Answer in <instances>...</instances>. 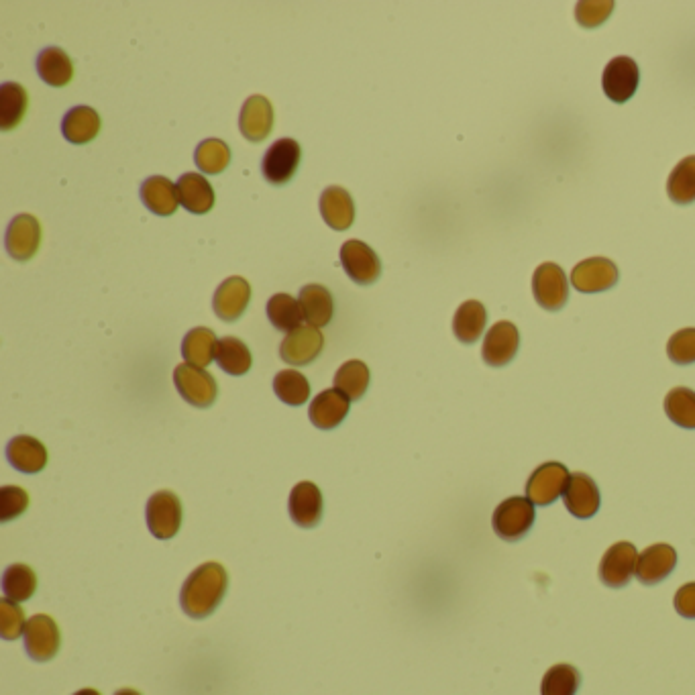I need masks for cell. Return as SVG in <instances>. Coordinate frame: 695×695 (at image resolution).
Returning <instances> with one entry per match:
<instances>
[{
	"instance_id": "cell-1",
	"label": "cell",
	"mask_w": 695,
	"mask_h": 695,
	"mask_svg": "<svg viewBox=\"0 0 695 695\" xmlns=\"http://www.w3.org/2000/svg\"><path fill=\"white\" fill-rule=\"evenodd\" d=\"M227 587V569L221 563H204L184 581L180 604L190 618H206L221 606Z\"/></svg>"
},
{
	"instance_id": "cell-2",
	"label": "cell",
	"mask_w": 695,
	"mask_h": 695,
	"mask_svg": "<svg viewBox=\"0 0 695 695\" xmlns=\"http://www.w3.org/2000/svg\"><path fill=\"white\" fill-rule=\"evenodd\" d=\"M534 518H537L534 504L528 498L514 496V498L504 500L494 510L492 526H494L500 539H504L508 543H518L520 539L526 537L528 530L532 528Z\"/></svg>"
},
{
	"instance_id": "cell-3",
	"label": "cell",
	"mask_w": 695,
	"mask_h": 695,
	"mask_svg": "<svg viewBox=\"0 0 695 695\" xmlns=\"http://www.w3.org/2000/svg\"><path fill=\"white\" fill-rule=\"evenodd\" d=\"M571 473L563 463L549 461L532 471L526 484V498L537 506H549L563 496Z\"/></svg>"
},
{
	"instance_id": "cell-4",
	"label": "cell",
	"mask_w": 695,
	"mask_h": 695,
	"mask_svg": "<svg viewBox=\"0 0 695 695\" xmlns=\"http://www.w3.org/2000/svg\"><path fill=\"white\" fill-rule=\"evenodd\" d=\"M147 526L155 539L168 541L176 537L182 526V502L176 494L162 490L147 502Z\"/></svg>"
},
{
	"instance_id": "cell-5",
	"label": "cell",
	"mask_w": 695,
	"mask_h": 695,
	"mask_svg": "<svg viewBox=\"0 0 695 695\" xmlns=\"http://www.w3.org/2000/svg\"><path fill=\"white\" fill-rule=\"evenodd\" d=\"M300 159H302V149L298 141L290 137L278 139L263 155V162H261L263 178L274 186L288 184L298 172Z\"/></svg>"
},
{
	"instance_id": "cell-6",
	"label": "cell",
	"mask_w": 695,
	"mask_h": 695,
	"mask_svg": "<svg viewBox=\"0 0 695 695\" xmlns=\"http://www.w3.org/2000/svg\"><path fill=\"white\" fill-rule=\"evenodd\" d=\"M174 384L180 396L196 408H208L217 400L219 394L215 378H212L206 369L190 363H180L176 367Z\"/></svg>"
},
{
	"instance_id": "cell-7",
	"label": "cell",
	"mask_w": 695,
	"mask_h": 695,
	"mask_svg": "<svg viewBox=\"0 0 695 695\" xmlns=\"http://www.w3.org/2000/svg\"><path fill=\"white\" fill-rule=\"evenodd\" d=\"M532 294L545 310L557 312L569 300L567 276L557 263H541L532 276Z\"/></svg>"
},
{
	"instance_id": "cell-8",
	"label": "cell",
	"mask_w": 695,
	"mask_h": 695,
	"mask_svg": "<svg viewBox=\"0 0 695 695\" xmlns=\"http://www.w3.org/2000/svg\"><path fill=\"white\" fill-rule=\"evenodd\" d=\"M62 636L56 620L47 614L33 616L25 626V649L33 661H51L58 655Z\"/></svg>"
},
{
	"instance_id": "cell-9",
	"label": "cell",
	"mask_w": 695,
	"mask_h": 695,
	"mask_svg": "<svg viewBox=\"0 0 695 695\" xmlns=\"http://www.w3.org/2000/svg\"><path fill=\"white\" fill-rule=\"evenodd\" d=\"M341 263L347 276L359 286L373 284L382 274V261L378 253L357 239H351L341 247Z\"/></svg>"
},
{
	"instance_id": "cell-10",
	"label": "cell",
	"mask_w": 695,
	"mask_h": 695,
	"mask_svg": "<svg viewBox=\"0 0 695 695\" xmlns=\"http://www.w3.org/2000/svg\"><path fill=\"white\" fill-rule=\"evenodd\" d=\"M636 563H638V551L632 543L620 541L612 545L606 555L600 561V581L612 590H620V587L628 585L630 579L636 575Z\"/></svg>"
},
{
	"instance_id": "cell-11",
	"label": "cell",
	"mask_w": 695,
	"mask_h": 695,
	"mask_svg": "<svg viewBox=\"0 0 695 695\" xmlns=\"http://www.w3.org/2000/svg\"><path fill=\"white\" fill-rule=\"evenodd\" d=\"M571 284L583 294L610 290L618 284V267L606 257H590L573 267Z\"/></svg>"
},
{
	"instance_id": "cell-12",
	"label": "cell",
	"mask_w": 695,
	"mask_h": 695,
	"mask_svg": "<svg viewBox=\"0 0 695 695\" xmlns=\"http://www.w3.org/2000/svg\"><path fill=\"white\" fill-rule=\"evenodd\" d=\"M640 82V70L636 62L628 56L614 58L602 76V88L612 102H626L634 96Z\"/></svg>"
},
{
	"instance_id": "cell-13",
	"label": "cell",
	"mask_w": 695,
	"mask_h": 695,
	"mask_svg": "<svg viewBox=\"0 0 695 695\" xmlns=\"http://www.w3.org/2000/svg\"><path fill=\"white\" fill-rule=\"evenodd\" d=\"M565 508L577 518H592L600 510V490L587 473H573L563 492Z\"/></svg>"
},
{
	"instance_id": "cell-14",
	"label": "cell",
	"mask_w": 695,
	"mask_h": 695,
	"mask_svg": "<svg viewBox=\"0 0 695 695\" xmlns=\"http://www.w3.org/2000/svg\"><path fill=\"white\" fill-rule=\"evenodd\" d=\"M520 347V335L518 329L508 323V320H500L496 323L486 339H484V347H481V357L492 367H504L508 365Z\"/></svg>"
},
{
	"instance_id": "cell-15",
	"label": "cell",
	"mask_w": 695,
	"mask_h": 695,
	"mask_svg": "<svg viewBox=\"0 0 695 695\" xmlns=\"http://www.w3.org/2000/svg\"><path fill=\"white\" fill-rule=\"evenodd\" d=\"M325 337L316 327H298L286 335L280 347V355L290 365H308L312 363L320 351H323Z\"/></svg>"
},
{
	"instance_id": "cell-16",
	"label": "cell",
	"mask_w": 695,
	"mask_h": 695,
	"mask_svg": "<svg viewBox=\"0 0 695 695\" xmlns=\"http://www.w3.org/2000/svg\"><path fill=\"white\" fill-rule=\"evenodd\" d=\"M677 565V551L671 545L657 543L638 555L636 577L645 585H657L667 579Z\"/></svg>"
},
{
	"instance_id": "cell-17",
	"label": "cell",
	"mask_w": 695,
	"mask_h": 695,
	"mask_svg": "<svg viewBox=\"0 0 695 695\" xmlns=\"http://www.w3.org/2000/svg\"><path fill=\"white\" fill-rule=\"evenodd\" d=\"M241 133L247 141L259 143L272 133L274 127V109L272 102L265 96H251L245 100L239 119Z\"/></svg>"
},
{
	"instance_id": "cell-18",
	"label": "cell",
	"mask_w": 695,
	"mask_h": 695,
	"mask_svg": "<svg viewBox=\"0 0 695 695\" xmlns=\"http://www.w3.org/2000/svg\"><path fill=\"white\" fill-rule=\"evenodd\" d=\"M349 404H351V400L339 390L320 392L310 402V410H308L310 422L316 426V429H323V431L337 429V426L349 414Z\"/></svg>"
},
{
	"instance_id": "cell-19",
	"label": "cell",
	"mask_w": 695,
	"mask_h": 695,
	"mask_svg": "<svg viewBox=\"0 0 695 695\" xmlns=\"http://www.w3.org/2000/svg\"><path fill=\"white\" fill-rule=\"evenodd\" d=\"M249 300H251L249 282L245 278L233 276L217 288L215 300H212V308H215L219 318L227 320V323H233V320H239L243 316Z\"/></svg>"
},
{
	"instance_id": "cell-20",
	"label": "cell",
	"mask_w": 695,
	"mask_h": 695,
	"mask_svg": "<svg viewBox=\"0 0 695 695\" xmlns=\"http://www.w3.org/2000/svg\"><path fill=\"white\" fill-rule=\"evenodd\" d=\"M41 245V225L31 215H19L7 229V251L17 261H29Z\"/></svg>"
},
{
	"instance_id": "cell-21",
	"label": "cell",
	"mask_w": 695,
	"mask_h": 695,
	"mask_svg": "<svg viewBox=\"0 0 695 695\" xmlns=\"http://www.w3.org/2000/svg\"><path fill=\"white\" fill-rule=\"evenodd\" d=\"M290 516L302 528H314L323 518V494L312 481H300L290 494Z\"/></svg>"
},
{
	"instance_id": "cell-22",
	"label": "cell",
	"mask_w": 695,
	"mask_h": 695,
	"mask_svg": "<svg viewBox=\"0 0 695 695\" xmlns=\"http://www.w3.org/2000/svg\"><path fill=\"white\" fill-rule=\"evenodd\" d=\"M143 204L159 217H170L178 210V186L164 176H151L141 186Z\"/></svg>"
},
{
	"instance_id": "cell-23",
	"label": "cell",
	"mask_w": 695,
	"mask_h": 695,
	"mask_svg": "<svg viewBox=\"0 0 695 695\" xmlns=\"http://www.w3.org/2000/svg\"><path fill=\"white\" fill-rule=\"evenodd\" d=\"M320 215L335 231H347L355 219V204L351 194L341 186H331L320 196Z\"/></svg>"
},
{
	"instance_id": "cell-24",
	"label": "cell",
	"mask_w": 695,
	"mask_h": 695,
	"mask_svg": "<svg viewBox=\"0 0 695 695\" xmlns=\"http://www.w3.org/2000/svg\"><path fill=\"white\" fill-rule=\"evenodd\" d=\"M300 308L304 314V320L310 327H327L333 318L335 312V302L331 292L320 286V284H308L300 290Z\"/></svg>"
},
{
	"instance_id": "cell-25",
	"label": "cell",
	"mask_w": 695,
	"mask_h": 695,
	"mask_svg": "<svg viewBox=\"0 0 695 695\" xmlns=\"http://www.w3.org/2000/svg\"><path fill=\"white\" fill-rule=\"evenodd\" d=\"M176 186L180 204L192 215H206L215 206V190L202 174H184Z\"/></svg>"
},
{
	"instance_id": "cell-26",
	"label": "cell",
	"mask_w": 695,
	"mask_h": 695,
	"mask_svg": "<svg viewBox=\"0 0 695 695\" xmlns=\"http://www.w3.org/2000/svg\"><path fill=\"white\" fill-rule=\"evenodd\" d=\"M7 457L11 465L23 473H39L47 465L45 445L29 435L15 437L7 447Z\"/></svg>"
},
{
	"instance_id": "cell-27",
	"label": "cell",
	"mask_w": 695,
	"mask_h": 695,
	"mask_svg": "<svg viewBox=\"0 0 695 695\" xmlns=\"http://www.w3.org/2000/svg\"><path fill=\"white\" fill-rule=\"evenodd\" d=\"M486 323H488L486 306L477 300H467L455 312L453 333L461 343L473 345L481 337V333H484Z\"/></svg>"
},
{
	"instance_id": "cell-28",
	"label": "cell",
	"mask_w": 695,
	"mask_h": 695,
	"mask_svg": "<svg viewBox=\"0 0 695 695\" xmlns=\"http://www.w3.org/2000/svg\"><path fill=\"white\" fill-rule=\"evenodd\" d=\"M37 72L41 80L49 86L62 88L74 78V64L68 53L60 47H47L37 58Z\"/></svg>"
},
{
	"instance_id": "cell-29",
	"label": "cell",
	"mask_w": 695,
	"mask_h": 695,
	"mask_svg": "<svg viewBox=\"0 0 695 695\" xmlns=\"http://www.w3.org/2000/svg\"><path fill=\"white\" fill-rule=\"evenodd\" d=\"M217 349H219V339L215 331H210L206 327L192 329L182 343V355L186 363L202 367V369L210 365L212 359H217Z\"/></svg>"
},
{
	"instance_id": "cell-30",
	"label": "cell",
	"mask_w": 695,
	"mask_h": 695,
	"mask_svg": "<svg viewBox=\"0 0 695 695\" xmlns=\"http://www.w3.org/2000/svg\"><path fill=\"white\" fill-rule=\"evenodd\" d=\"M100 131V117L90 106H74L64 117L62 133L70 143L84 145L90 143Z\"/></svg>"
},
{
	"instance_id": "cell-31",
	"label": "cell",
	"mask_w": 695,
	"mask_h": 695,
	"mask_svg": "<svg viewBox=\"0 0 695 695\" xmlns=\"http://www.w3.org/2000/svg\"><path fill=\"white\" fill-rule=\"evenodd\" d=\"M29 96L27 90L17 82H7L0 86V129H15L27 113Z\"/></svg>"
},
{
	"instance_id": "cell-32",
	"label": "cell",
	"mask_w": 695,
	"mask_h": 695,
	"mask_svg": "<svg viewBox=\"0 0 695 695\" xmlns=\"http://www.w3.org/2000/svg\"><path fill=\"white\" fill-rule=\"evenodd\" d=\"M267 318L272 320V325L278 331L292 333L294 329L302 327L304 314H302L300 302L294 296L276 294L270 298V302H267Z\"/></svg>"
},
{
	"instance_id": "cell-33",
	"label": "cell",
	"mask_w": 695,
	"mask_h": 695,
	"mask_svg": "<svg viewBox=\"0 0 695 695\" xmlns=\"http://www.w3.org/2000/svg\"><path fill=\"white\" fill-rule=\"evenodd\" d=\"M667 194L675 204L695 202V155H689L673 168L667 180Z\"/></svg>"
},
{
	"instance_id": "cell-34",
	"label": "cell",
	"mask_w": 695,
	"mask_h": 695,
	"mask_svg": "<svg viewBox=\"0 0 695 695\" xmlns=\"http://www.w3.org/2000/svg\"><path fill=\"white\" fill-rule=\"evenodd\" d=\"M369 388V367L359 361L351 359L343 363L335 376V390L343 392L349 400H359L365 396Z\"/></svg>"
},
{
	"instance_id": "cell-35",
	"label": "cell",
	"mask_w": 695,
	"mask_h": 695,
	"mask_svg": "<svg viewBox=\"0 0 695 695\" xmlns=\"http://www.w3.org/2000/svg\"><path fill=\"white\" fill-rule=\"evenodd\" d=\"M217 363L221 365L223 371L229 373V376H245V373L251 369L253 357L249 347L241 339L225 337L219 341Z\"/></svg>"
},
{
	"instance_id": "cell-36",
	"label": "cell",
	"mask_w": 695,
	"mask_h": 695,
	"mask_svg": "<svg viewBox=\"0 0 695 695\" xmlns=\"http://www.w3.org/2000/svg\"><path fill=\"white\" fill-rule=\"evenodd\" d=\"M37 590V575L35 571L25 565L17 563L11 565L3 575V592L11 602H27Z\"/></svg>"
},
{
	"instance_id": "cell-37",
	"label": "cell",
	"mask_w": 695,
	"mask_h": 695,
	"mask_svg": "<svg viewBox=\"0 0 695 695\" xmlns=\"http://www.w3.org/2000/svg\"><path fill=\"white\" fill-rule=\"evenodd\" d=\"M194 162L204 174H223L231 164V149L221 139H206L196 147Z\"/></svg>"
},
{
	"instance_id": "cell-38",
	"label": "cell",
	"mask_w": 695,
	"mask_h": 695,
	"mask_svg": "<svg viewBox=\"0 0 695 695\" xmlns=\"http://www.w3.org/2000/svg\"><path fill=\"white\" fill-rule=\"evenodd\" d=\"M274 390L284 404L302 406L310 398V382L296 369H284L274 378Z\"/></svg>"
},
{
	"instance_id": "cell-39",
	"label": "cell",
	"mask_w": 695,
	"mask_h": 695,
	"mask_svg": "<svg viewBox=\"0 0 695 695\" xmlns=\"http://www.w3.org/2000/svg\"><path fill=\"white\" fill-rule=\"evenodd\" d=\"M665 412L681 429H695V392L673 388L665 398Z\"/></svg>"
},
{
	"instance_id": "cell-40",
	"label": "cell",
	"mask_w": 695,
	"mask_h": 695,
	"mask_svg": "<svg viewBox=\"0 0 695 695\" xmlns=\"http://www.w3.org/2000/svg\"><path fill=\"white\" fill-rule=\"evenodd\" d=\"M581 677L573 665L561 663L551 667L541 683V695H575Z\"/></svg>"
},
{
	"instance_id": "cell-41",
	"label": "cell",
	"mask_w": 695,
	"mask_h": 695,
	"mask_svg": "<svg viewBox=\"0 0 695 695\" xmlns=\"http://www.w3.org/2000/svg\"><path fill=\"white\" fill-rule=\"evenodd\" d=\"M612 11V0H583V3L575 7V19L585 29H596L608 21Z\"/></svg>"
},
{
	"instance_id": "cell-42",
	"label": "cell",
	"mask_w": 695,
	"mask_h": 695,
	"mask_svg": "<svg viewBox=\"0 0 695 695\" xmlns=\"http://www.w3.org/2000/svg\"><path fill=\"white\" fill-rule=\"evenodd\" d=\"M25 614L23 608H19L17 602H11L9 598L0 600V634L7 640H15L21 634H25Z\"/></svg>"
},
{
	"instance_id": "cell-43",
	"label": "cell",
	"mask_w": 695,
	"mask_h": 695,
	"mask_svg": "<svg viewBox=\"0 0 695 695\" xmlns=\"http://www.w3.org/2000/svg\"><path fill=\"white\" fill-rule=\"evenodd\" d=\"M667 355L677 365L695 363V329L677 331L667 343Z\"/></svg>"
},
{
	"instance_id": "cell-44",
	"label": "cell",
	"mask_w": 695,
	"mask_h": 695,
	"mask_svg": "<svg viewBox=\"0 0 695 695\" xmlns=\"http://www.w3.org/2000/svg\"><path fill=\"white\" fill-rule=\"evenodd\" d=\"M29 506V496L23 488L17 486H5L0 490V520L9 522L17 516H21Z\"/></svg>"
},
{
	"instance_id": "cell-45",
	"label": "cell",
	"mask_w": 695,
	"mask_h": 695,
	"mask_svg": "<svg viewBox=\"0 0 695 695\" xmlns=\"http://www.w3.org/2000/svg\"><path fill=\"white\" fill-rule=\"evenodd\" d=\"M675 610L683 618H695V581L679 587L675 594Z\"/></svg>"
},
{
	"instance_id": "cell-46",
	"label": "cell",
	"mask_w": 695,
	"mask_h": 695,
	"mask_svg": "<svg viewBox=\"0 0 695 695\" xmlns=\"http://www.w3.org/2000/svg\"><path fill=\"white\" fill-rule=\"evenodd\" d=\"M74 695H100L96 689H90V687H86V689H80V691H76Z\"/></svg>"
},
{
	"instance_id": "cell-47",
	"label": "cell",
	"mask_w": 695,
	"mask_h": 695,
	"mask_svg": "<svg viewBox=\"0 0 695 695\" xmlns=\"http://www.w3.org/2000/svg\"><path fill=\"white\" fill-rule=\"evenodd\" d=\"M115 695H141L137 689H119Z\"/></svg>"
}]
</instances>
